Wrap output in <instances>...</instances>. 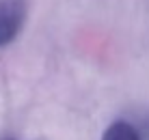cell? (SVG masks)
<instances>
[{"mask_svg":"<svg viewBox=\"0 0 149 140\" xmlns=\"http://www.w3.org/2000/svg\"><path fill=\"white\" fill-rule=\"evenodd\" d=\"M26 19L24 0H0V48L17 37Z\"/></svg>","mask_w":149,"mask_h":140,"instance_id":"obj_1","label":"cell"},{"mask_svg":"<svg viewBox=\"0 0 149 140\" xmlns=\"http://www.w3.org/2000/svg\"><path fill=\"white\" fill-rule=\"evenodd\" d=\"M102 140H141V138H138L136 129H134V125H132L130 121L119 119V121L110 123V125L106 127Z\"/></svg>","mask_w":149,"mask_h":140,"instance_id":"obj_2","label":"cell"},{"mask_svg":"<svg viewBox=\"0 0 149 140\" xmlns=\"http://www.w3.org/2000/svg\"><path fill=\"white\" fill-rule=\"evenodd\" d=\"M132 125H134V129H136V134H138L141 140H149V110L136 112Z\"/></svg>","mask_w":149,"mask_h":140,"instance_id":"obj_3","label":"cell"}]
</instances>
